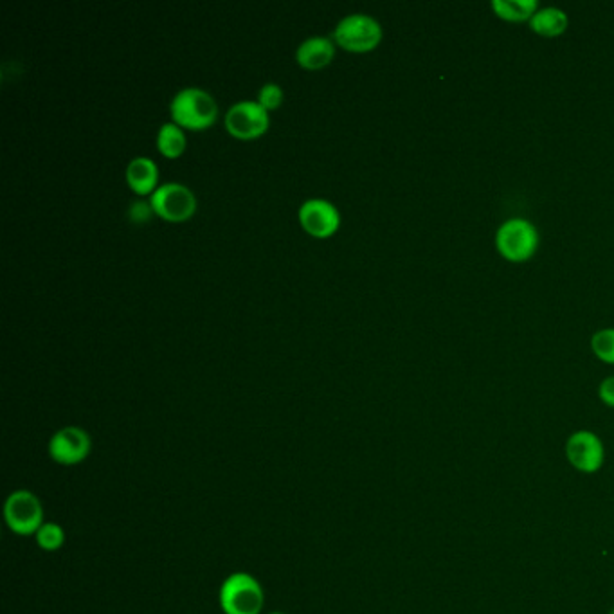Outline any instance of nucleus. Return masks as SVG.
Listing matches in <instances>:
<instances>
[{"mask_svg":"<svg viewBox=\"0 0 614 614\" xmlns=\"http://www.w3.org/2000/svg\"><path fill=\"white\" fill-rule=\"evenodd\" d=\"M591 350L600 361L605 364H614V328L598 330L591 337Z\"/></svg>","mask_w":614,"mask_h":614,"instance_id":"17","label":"nucleus"},{"mask_svg":"<svg viewBox=\"0 0 614 614\" xmlns=\"http://www.w3.org/2000/svg\"><path fill=\"white\" fill-rule=\"evenodd\" d=\"M157 148H159L161 154L170 157V159L179 157L186 150L184 130L173 121L164 123L163 127L159 128V134H157Z\"/></svg>","mask_w":614,"mask_h":614,"instance_id":"15","label":"nucleus"},{"mask_svg":"<svg viewBox=\"0 0 614 614\" xmlns=\"http://www.w3.org/2000/svg\"><path fill=\"white\" fill-rule=\"evenodd\" d=\"M4 517L11 532L33 535L44 524V506L33 492L17 490L6 499Z\"/></svg>","mask_w":614,"mask_h":614,"instance_id":"5","label":"nucleus"},{"mask_svg":"<svg viewBox=\"0 0 614 614\" xmlns=\"http://www.w3.org/2000/svg\"><path fill=\"white\" fill-rule=\"evenodd\" d=\"M154 206H152V202L148 200H134L132 202V206L128 209V215H130V220H134L137 224H143V222H148L150 217L154 215Z\"/></svg>","mask_w":614,"mask_h":614,"instance_id":"19","label":"nucleus"},{"mask_svg":"<svg viewBox=\"0 0 614 614\" xmlns=\"http://www.w3.org/2000/svg\"><path fill=\"white\" fill-rule=\"evenodd\" d=\"M334 53L335 47L330 38L310 37L299 44L296 58L305 69H321L332 62Z\"/></svg>","mask_w":614,"mask_h":614,"instance_id":"12","label":"nucleus"},{"mask_svg":"<svg viewBox=\"0 0 614 614\" xmlns=\"http://www.w3.org/2000/svg\"><path fill=\"white\" fill-rule=\"evenodd\" d=\"M334 38L339 46L348 51L366 53L379 46L382 40V28L370 15L353 13L339 20V24L335 26Z\"/></svg>","mask_w":614,"mask_h":614,"instance_id":"4","label":"nucleus"},{"mask_svg":"<svg viewBox=\"0 0 614 614\" xmlns=\"http://www.w3.org/2000/svg\"><path fill=\"white\" fill-rule=\"evenodd\" d=\"M269 112L258 101H238L227 110L226 128L238 139H254L269 128Z\"/></svg>","mask_w":614,"mask_h":614,"instance_id":"8","label":"nucleus"},{"mask_svg":"<svg viewBox=\"0 0 614 614\" xmlns=\"http://www.w3.org/2000/svg\"><path fill=\"white\" fill-rule=\"evenodd\" d=\"M91 449L92 442L89 433L82 427H74V425L56 431L49 442V456L58 465H64V467H73L87 460Z\"/></svg>","mask_w":614,"mask_h":614,"instance_id":"7","label":"nucleus"},{"mask_svg":"<svg viewBox=\"0 0 614 614\" xmlns=\"http://www.w3.org/2000/svg\"><path fill=\"white\" fill-rule=\"evenodd\" d=\"M159 168L150 157H136L127 166V182L137 195H152L157 190Z\"/></svg>","mask_w":614,"mask_h":614,"instance_id":"11","label":"nucleus"},{"mask_svg":"<svg viewBox=\"0 0 614 614\" xmlns=\"http://www.w3.org/2000/svg\"><path fill=\"white\" fill-rule=\"evenodd\" d=\"M598 397L602 398L605 406L614 407V377L602 380L598 388Z\"/></svg>","mask_w":614,"mask_h":614,"instance_id":"20","label":"nucleus"},{"mask_svg":"<svg viewBox=\"0 0 614 614\" xmlns=\"http://www.w3.org/2000/svg\"><path fill=\"white\" fill-rule=\"evenodd\" d=\"M35 535L38 546L44 551H56L64 546L65 532L60 524L44 523Z\"/></svg>","mask_w":614,"mask_h":614,"instance_id":"16","label":"nucleus"},{"mask_svg":"<svg viewBox=\"0 0 614 614\" xmlns=\"http://www.w3.org/2000/svg\"><path fill=\"white\" fill-rule=\"evenodd\" d=\"M173 123L188 130H204L215 123L218 105L209 92L188 87L173 96L170 103Z\"/></svg>","mask_w":614,"mask_h":614,"instance_id":"1","label":"nucleus"},{"mask_svg":"<svg viewBox=\"0 0 614 614\" xmlns=\"http://www.w3.org/2000/svg\"><path fill=\"white\" fill-rule=\"evenodd\" d=\"M496 247L508 262H528L537 253L539 233L532 222L524 218H512L497 229Z\"/></svg>","mask_w":614,"mask_h":614,"instance_id":"3","label":"nucleus"},{"mask_svg":"<svg viewBox=\"0 0 614 614\" xmlns=\"http://www.w3.org/2000/svg\"><path fill=\"white\" fill-rule=\"evenodd\" d=\"M566 458L578 472L595 474L604 465V443L591 431H577L566 442Z\"/></svg>","mask_w":614,"mask_h":614,"instance_id":"9","label":"nucleus"},{"mask_svg":"<svg viewBox=\"0 0 614 614\" xmlns=\"http://www.w3.org/2000/svg\"><path fill=\"white\" fill-rule=\"evenodd\" d=\"M492 10L506 22H530L539 6L535 0H494Z\"/></svg>","mask_w":614,"mask_h":614,"instance_id":"14","label":"nucleus"},{"mask_svg":"<svg viewBox=\"0 0 614 614\" xmlns=\"http://www.w3.org/2000/svg\"><path fill=\"white\" fill-rule=\"evenodd\" d=\"M220 605L226 614H260L263 589L249 573H233L220 587Z\"/></svg>","mask_w":614,"mask_h":614,"instance_id":"2","label":"nucleus"},{"mask_svg":"<svg viewBox=\"0 0 614 614\" xmlns=\"http://www.w3.org/2000/svg\"><path fill=\"white\" fill-rule=\"evenodd\" d=\"M271 614H285V613H271Z\"/></svg>","mask_w":614,"mask_h":614,"instance_id":"21","label":"nucleus"},{"mask_svg":"<svg viewBox=\"0 0 614 614\" xmlns=\"http://www.w3.org/2000/svg\"><path fill=\"white\" fill-rule=\"evenodd\" d=\"M150 202L154 206L155 215L170 222H182L193 217L197 209V199L193 191L181 182H166L157 186L152 193Z\"/></svg>","mask_w":614,"mask_h":614,"instance_id":"6","label":"nucleus"},{"mask_svg":"<svg viewBox=\"0 0 614 614\" xmlns=\"http://www.w3.org/2000/svg\"><path fill=\"white\" fill-rule=\"evenodd\" d=\"M568 26V15L559 8H541L530 20L533 33L546 38L560 37L562 33H566Z\"/></svg>","mask_w":614,"mask_h":614,"instance_id":"13","label":"nucleus"},{"mask_svg":"<svg viewBox=\"0 0 614 614\" xmlns=\"http://www.w3.org/2000/svg\"><path fill=\"white\" fill-rule=\"evenodd\" d=\"M283 101V91H281L278 83H265L260 92H258V103L263 109L269 110L278 109Z\"/></svg>","mask_w":614,"mask_h":614,"instance_id":"18","label":"nucleus"},{"mask_svg":"<svg viewBox=\"0 0 614 614\" xmlns=\"http://www.w3.org/2000/svg\"><path fill=\"white\" fill-rule=\"evenodd\" d=\"M299 222L308 235L326 238L334 235L341 224V215L330 200L308 199L299 208Z\"/></svg>","mask_w":614,"mask_h":614,"instance_id":"10","label":"nucleus"}]
</instances>
